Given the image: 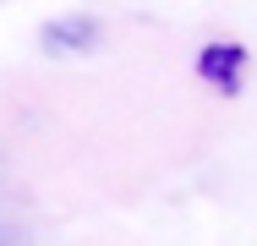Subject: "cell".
<instances>
[{
	"mask_svg": "<svg viewBox=\"0 0 257 246\" xmlns=\"http://www.w3.org/2000/svg\"><path fill=\"white\" fill-rule=\"evenodd\" d=\"M93 39H99V28L88 17H66V22H55L50 33H44L50 49H82V44H93Z\"/></svg>",
	"mask_w": 257,
	"mask_h": 246,
	"instance_id": "6da1fadb",
	"label": "cell"
},
{
	"mask_svg": "<svg viewBox=\"0 0 257 246\" xmlns=\"http://www.w3.org/2000/svg\"><path fill=\"white\" fill-rule=\"evenodd\" d=\"M0 246H6V241H0Z\"/></svg>",
	"mask_w": 257,
	"mask_h": 246,
	"instance_id": "7a4b0ae2",
	"label": "cell"
}]
</instances>
